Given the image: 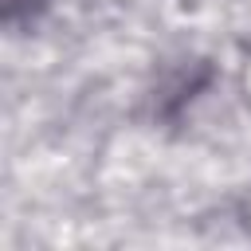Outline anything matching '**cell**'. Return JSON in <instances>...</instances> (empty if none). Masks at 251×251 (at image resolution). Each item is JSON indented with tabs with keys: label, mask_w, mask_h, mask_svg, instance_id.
<instances>
[{
	"label": "cell",
	"mask_w": 251,
	"mask_h": 251,
	"mask_svg": "<svg viewBox=\"0 0 251 251\" xmlns=\"http://www.w3.org/2000/svg\"><path fill=\"white\" fill-rule=\"evenodd\" d=\"M47 8V0H4V20L20 24V20H35Z\"/></svg>",
	"instance_id": "obj_1"
}]
</instances>
